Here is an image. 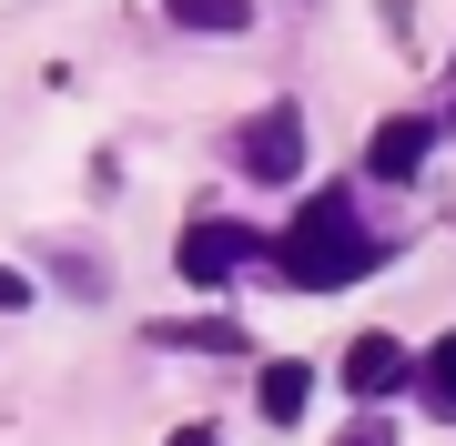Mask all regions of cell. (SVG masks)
<instances>
[{
	"label": "cell",
	"mask_w": 456,
	"mask_h": 446,
	"mask_svg": "<svg viewBox=\"0 0 456 446\" xmlns=\"http://www.w3.org/2000/svg\"><path fill=\"white\" fill-rule=\"evenodd\" d=\"M274 274H284V284H305V295L365 284V274H375V233L355 223V203H345V193H314L305 214L284 223V244H274Z\"/></svg>",
	"instance_id": "6da1fadb"
},
{
	"label": "cell",
	"mask_w": 456,
	"mask_h": 446,
	"mask_svg": "<svg viewBox=\"0 0 456 446\" xmlns=\"http://www.w3.org/2000/svg\"><path fill=\"white\" fill-rule=\"evenodd\" d=\"M264 254H274V244H264L254 223H224V214H213V223H193V233H183V254H173V264L193 274V284H233L244 264H264Z\"/></svg>",
	"instance_id": "7a4b0ae2"
},
{
	"label": "cell",
	"mask_w": 456,
	"mask_h": 446,
	"mask_svg": "<svg viewBox=\"0 0 456 446\" xmlns=\"http://www.w3.org/2000/svg\"><path fill=\"white\" fill-rule=\"evenodd\" d=\"M244 173L254 182H294L305 173V112H294V101H264L244 122Z\"/></svg>",
	"instance_id": "3957f363"
},
{
	"label": "cell",
	"mask_w": 456,
	"mask_h": 446,
	"mask_svg": "<svg viewBox=\"0 0 456 446\" xmlns=\"http://www.w3.org/2000/svg\"><path fill=\"white\" fill-rule=\"evenodd\" d=\"M345 385H355V396H395V385L416 376V355L395 345V335H355V345H345V365H335Z\"/></svg>",
	"instance_id": "277c9868"
},
{
	"label": "cell",
	"mask_w": 456,
	"mask_h": 446,
	"mask_svg": "<svg viewBox=\"0 0 456 446\" xmlns=\"http://www.w3.org/2000/svg\"><path fill=\"white\" fill-rule=\"evenodd\" d=\"M305 396H314L305 365H264V376H254V406L274 416V426H294V416H305Z\"/></svg>",
	"instance_id": "5b68a950"
},
{
	"label": "cell",
	"mask_w": 456,
	"mask_h": 446,
	"mask_svg": "<svg viewBox=\"0 0 456 446\" xmlns=\"http://www.w3.org/2000/svg\"><path fill=\"white\" fill-rule=\"evenodd\" d=\"M426 142H436L426 122H386V133L365 142V163H375V173H416V163H426Z\"/></svg>",
	"instance_id": "8992f818"
},
{
	"label": "cell",
	"mask_w": 456,
	"mask_h": 446,
	"mask_svg": "<svg viewBox=\"0 0 456 446\" xmlns=\"http://www.w3.org/2000/svg\"><path fill=\"white\" fill-rule=\"evenodd\" d=\"M163 11L183 20V31H244V20H254V0H163Z\"/></svg>",
	"instance_id": "52a82bcc"
},
{
	"label": "cell",
	"mask_w": 456,
	"mask_h": 446,
	"mask_svg": "<svg viewBox=\"0 0 456 446\" xmlns=\"http://www.w3.org/2000/svg\"><path fill=\"white\" fill-rule=\"evenodd\" d=\"M416 376H426V396H436V416H456V335H436V345L416 355Z\"/></svg>",
	"instance_id": "ba28073f"
},
{
	"label": "cell",
	"mask_w": 456,
	"mask_h": 446,
	"mask_svg": "<svg viewBox=\"0 0 456 446\" xmlns=\"http://www.w3.org/2000/svg\"><path fill=\"white\" fill-rule=\"evenodd\" d=\"M20 304H31V274H11V264H0V314H20Z\"/></svg>",
	"instance_id": "9c48e42d"
},
{
	"label": "cell",
	"mask_w": 456,
	"mask_h": 446,
	"mask_svg": "<svg viewBox=\"0 0 456 446\" xmlns=\"http://www.w3.org/2000/svg\"><path fill=\"white\" fill-rule=\"evenodd\" d=\"M173 446H224V436H213V426H183V436H173Z\"/></svg>",
	"instance_id": "30bf717a"
},
{
	"label": "cell",
	"mask_w": 456,
	"mask_h": 446,
	"mask_svg": "<svg viewBox=\"0 0 456 446\" xmlns=\"http://www.w3.org/2000/svg\"><path fill=\"white\" fill-rule=\"evenodd\" d=\"M335 446H375V436H335Z\"/></svg>",
	"instance_id": "8fae6325"
}]
</instances>
